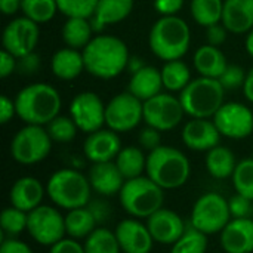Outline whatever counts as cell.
Instances as JSON below:
<instances>
[{"label": "cell", "instance_id": "cell-1", "mask_svg": "<svg viewBox=\"0 0 253 253\" xmlns=\"http://www.w3.org/2000/svg\"><path fill=\"white\" fill-rule=\"evenodd\" d=\"M84 70L98 79L110 80L127 68L129 50L123 40L114 36H96L83 49Z\"/></svg>", "mask_w": 253, "mask_h": 253}, {"label": "cell", "instance_id": "cell-2", "mask_svg": "<svg viewBox=\"0 0 253 253\" xmlns=\"http://www.w3.org/2000/svg\"><path fill=\"white\" fill-rule=\"evenodd\" d=\"M16 116L27 125L43 126L50 123L61 110V96L46 83H34L21 89L15 98Z\"/></svg>", "mask_w": 253, "mask_h": 253}, {"label": "cell", "instance_id": "cell-3", "mask_svg": "<svg viewBox=\"0 0 253 253\" xmlns=\"http://www.w3.org/2000/svg\"><path fill=\"white\" fill-rule=\"evenodd\" d=\"M191 42V33L188 24L176 16H162L150 31L148 43L151 52L163 61L181 59Z\"/></svg>", "mask_w": 253, "mask_h": 253}, {"label": "cell", "instance_id": "cell-4", "mask_svg": "<svg viewBox=\"0 0 253 253\" xmlns=\"http://www.w3.org/2000/svg\"><path fill=\"white\" fill-rule=\"evenodd\" d=\"M147 176L163 190L182 187L191 172L187 156L173 147H159L147 157Z\"/></svg>", "mask_w": 253, "mask_h": 253}, {"label": "cell", "instance_id": "cell-5", "mask_svg": "<svg viewBox=\"0 0 253 253\" xmlns=\"http://www.w3.org/2000/svg\"><path fill=\"white\" fill-rule=\"evenodd\" d=\"M224 95L225 89L218 79L200 76L187 84L179 95V101L185 114L193 119H209L225 104Z\"/></svg>", "mask_w": 253, "mask_h": 253}, {"label": "cell", "instance_id": "cell-6", "mask_svg": "<svg viewBox=\"0 0 253 253\" xmlns=\"http://www.w3.org/2000/svg\"><path fill=\"white\" fill-rule=\"evenodd\" d=\"M165 190L148 176L126 179L120 190L122 208L135 218H150L165 203Z\"/></svg>", "mask_w": 253, "mask_h": 253}, {"label": "cell", "instance_id": "cell-7", "mask_svg": "<svg viewBox=\"0 0 253 253\" xmlns=\"http://www.w3.org/2000/svg\"><path fill=\"white\" fill-rule=\"evenodd\" d=\"M90 182L83 173L74 169L56 170L47 182L50 200L67 211L84 208L90 199Z\"/></svg>", "mask_w": 253, "mask_h": 253}, {"label": "cell", "instance_id": "cell-8", "mask_svg": "<svg viewBox=\"0 0 253 253\" xmlns=\"http://www.w3.org/2000/svg\"><path fill=\"white\" fill-rule=\"evenodd\" d=\"M52 148V139L46 129L37 125H27L12 139L10 154L19 165H36L44 160Z\"/></svg>", "mask_w": 253, "mask_h": 253}, {"label": "cell", "instance_id": "cell-9", "mask_svg": "<svg viewBox=\"0 0 253 253\" xmlns=\"http://www.w3.org/2000/svg\"><path fill=\"white\" fill-rule=\"evenodd\" d=\"M230 218L228 202L216 193L203 194L194 203L191 212V224L206 236L221 233L228 225Z\"/></svg>", "mask_w": 253, "mask_h": 253}, {"label": "cell", "instance_id": "cell-10", "mask_svg": "<svg viewBox=\"0 0 253 253\" xmlns=\"http://www.w3.org/2000/svg\"><path fill=\"white\" fill-rule=\"evenodd\" d=\"M144 119V102L130 92L116 95L105 105V125L120 133L135 129Z\"/></svg>", "mask_w": 253, "mask_h": 253}, {"label": "cell", "instance_id": "cell-11", "mask_svg": "<svg viewBox=\"0 0 253 253\" xmlns=\"http://www.w3.org/2000/svg\"><path fill=\"white\" fill-rule=\"evenodd\" d=\"M27 231L42 246H53L64 239L65 218L58 209L50 206H39L28 212Z\"/></svg>", "mask_w": 253, "mask_h": 253}, {"label": "cell", "instance_id": "cell-12", "mask_svg": "<svg viewBox=\"0 0 253 253\" xmlns=\"http://www.w3.org/2000/svg\"><path fill=\"white\" fill-rule=\"evenodd\" d=\"M185 111L179 98L169 93H159L144 102V122L157 130L175 129Z\"/></svg>", "mask_w": 253, "mask_h": 253}, {"label": "cell", "instance_id": "cell-13", "mask_svg": "<svg viewBox=\"0 0 253 253\" xmlns=\"http://www.w3.org/2000/svg\"><path fill=\"white\" fill-rule=\"evenodd\" d=\"M213 123L221 135L231 139H243L253 132V113L240 102H225L213 116Z\"/></svg>", "mask_w": 253, "mask_h": 253}, {"label": "cell", "instance_id": "cell-14", "mask_svg": "<svg viewBox=\"0 0 253 253\" xmlns=\"http://www.w3.org/2000/svg\"><path fill=\"white\" fill-rule=\"evenodd\" d=\"M39 24L28 19L27 16L15 18L3 30V49L15 58L28 55L34 52V47L39 42Z\"/></svg>", "mask_w": 253, "mask_h": 253}, {"label": "cell", "instance_id": "cell-15", "mask_svg": "<svg viewBox=\"0 0 253 253\" xmlns=\"http://www.w3.org/2000/svg\"><path fill=\"white\" fill-rule=\"evenodd\" d=\"M70 114L79 130L84 133H93L105 125V105L93 92L76 95L70 105Z\"/></svg>", "mask_w": 253, "mask_h": 253}, {"label": "cell", "instance_id": "cell-16", "mask_svg": "<svg viewBox=\"0 0 253 253\" xmlns=\"http://www.w3.org/2000/svg\"><path fill=\"white\" fill-rule=\"evenodd\" d=\"M185 224L182 218L169 209H160L147 218V228L154 239V242L162 245H173L185 231Z\"/></svg>", "mask_w": 253, "mask_h": 253}, {"label": "cell", "instance_id": "cell-17", "mask_svg": "<svg viewBox=\"0 0 253 253\" xmlns=\"http://www.w3.org/2000/svg\"><path fill=\"white\" fill-rule=\"evenodd\" d=\"M114 233L123 253H150L153 249L154 239L147 225L136 219H123Z\"/></svg>", "mask_w": 253, "mask_h": 253}, {"label": "cell", "instance_id": "cell-18", "mask_svg": "<svg viewBox=\"0 0 253 253\" xmlns=\"http://www.w3.org/2000/svg\"><path fill=\"white\" fill-rule=\"evenodd\" d=\"M83 151L92 163L111 162L122 151V141L117 132L111 129H99L93 133H89L84 141Z\"/></svg>", "mask_w": 253, "mask_h": 253}, {"label": "cell", "instance_id": "cell-19", "mask_svg": "<svg viewBox=\"0 0 253 253\" xmlns=\"http://www.w3.org/2000/svg\"><path fill=\"white\" fill-rule=\"evenodd\" d=\"M221 132L209 119H193L182 129V141L193 151H209L218 147Z\"/></svg>", "mask_w": 253, "mask_h": 253}, {"label": "cell", "instance_id": "cell-20", "mask_svg": "<svg viewBox=\"0 0 253 253\" xmlns=\"http://www.w3.org/2000/svg\"><path fill=\"white\" fill-rule=\"evenodd\" d=\"M221 248L227 253L253 252V219H233L221 231Z\"/></svg>", "mask_w": 253, "mask_h": 253}, {"label": "cell", "instance_id": "cell-21", "mask_svg": "<svg viewBox=\"0 0 253 253\" xmlns=\"http://www.w3.org/2000/svg\"><path fill=\"white\" fill-rule=\"evenodd\" d=\"M89 182L92 190L102 196H114L125 185V176L119 170L116 162L93 163L89 170Z\"/></svg>", "mask_w": 253, "mask_h": 253}, {"label": "cell", "instance_id": "cell-22", "mask_svg": "<svg viewBox=\"0 0 253 253\" xmlns=\"http://www.w3.org/2000/svg\"><path fill=\"white\" fill-rule=\"evenodd\" d=\"M222 25L234 34L249 33L253 28V0H225Z\"/></svg>", "mask_w": 253, "mask_h": 253}, {"label": "cell", "instance_id": "cell-23", "mask_svg": "<svg viewBox=\"0 0 253 253\" xmlns=\"http://www.w3.org/2000/svg\"><path fill=\"white\" fill-rule=\"evenodd\" d=\"M43 185L39 179L31 176L19 178L10 188L9 200L13 208L21 209L24 212H31L40 206L43 199Z\"/></svg>", "mask_w": 253, "mask_h": 253}, {"label": "cell", "instance_id": "cell-24", "mask_svg": "<svg viewBox=\"0 0 253 253\" xmlns=\"http://www.w3.org/2000/svg\"><path fill=\"white\" fill-rule=\"evenodd\" d=\"M133 9V0H99L90 18L95 33H101L105 27L122 22Z\"/></svg>", "mask_w": 253, "mask_h": 253}, {"label": "cell", "instance_id": "cell-25", "mask_svg": "<svg viewBox=\"0 0 253 253\" xmlns=\"http://www.w3.org/2000/svg\"><path fill=\"white\" fill-rule=\"evenodd\" d=\"M162 87H163L162 71H159L156 67L145 65L144 68L132 74L127 86V92H130L133 96L145 102L154 98L156 95L162 93L160 92Z\"/></svg>", "mask_w": 253, "mask_h": 253}, {"label": "cell", "instance_id": "cell-26", "mask_svg": "<svg viewBox=\"0 0 253 253\" xmlns=\"http://www.w3.org/2000/svg\"><path fill=\"white\" fill-rule=\"evenodd\" d=\"M227 67V58L216 46L206 44L199 47L194 53V68L202 77L219 79Z\"/></svg>", "mask_w": 253, "mask_h": 253}, {"label": "cell", "instance_id": "cell-27", "mask_svg": "<svg viewBox=\"0 0 253 253\" xmlns=\"http://www.w3.org/2000/svg\"><path fill=\"white\" fill-rule=\"evenodd\" d=\"M52 73L55 77L61 80H73L82 74L84 70V61L83 53H80L77 49L64 47L53 53L50 61Z\"/></svg>", "mask_w": 253, "mask_h": 253}, {"label": "cell", "instance_id": "cell-28", "mask_svg": "<svg viewBox=\"0 0 253 253\" xmlns=\"http://www.w3.org/2000/svg\"><path fill=\"white\" fill-rule=\"evenodd\" d=\"M92 24L87 18H68L62 27V40L71 49H84L93 34Z\"/></svg>", "mask_w": 253, "mask_h": 253}, {"label": "cell", "instance_id": "cell-29", "mask_svg": "<svg viewBox=\"0 0 253 253\" xmlns=\"http://www.w3.org/2000/svg\"><path fill=\"white\" fill-rule=\"evenodd\" d=\"M96 218L89 208H79L65 216V230L71 239H86L96 230Z\"/></svg>", "mask_w": 253, "mask_h": 253}, {"label": "cell", "instance_id": "cell-30", "mask_svg": "<svg viewBox=\"0 0 253 253\" xmlns=\"http://www.w3.org/2000/svg\"><path fill=\"white\" fill-rule=\"evenodd\" d=\"M236 157L231 150L225 147H215L208 151L206 156V169L216 179H225L233 176L236 170Z\"/></svg>", "mask_w": 253, "mask_h": 253}, {"label": "cell", "instance_id": "cell-31", "mask_svg": "<svg viewBox=\"0 0 253 253\" xmlns=\"http://www.w3.org/2000/svg\"><path fill=\"white\" fill-rule=\"evenodd\" d=\"M116 165L125 179H133L142 176V172L147 169V157L144 156L141 148L126 147L122 148V151L116 157Z\"/></svg>", "mask_w": 253, "mask_h": 253}, {"label": "cell", "instance_id": "cell-32", "mask_svg": "<svg viewBox=\"0 0 253 253\" xmlns=\"http://www.w3.org/2000/svg\"><path fill=\"white\" fill-rule=\"evenodd\" d=\"M162 79H163V86L168 90L182 92L187 87V84L191 82L190 68L181 59L168 61L162 68Z\"/></svg>", "mask_w": 253, "mask_h": 253}, {"label": "cell", "instance_id": "cell-33", "mask_svg": "<svg viewBox=\"0 0 253 253\" xmlns=\"http://www.w3.org/2000/svg\"><path fill=\"white\" fill-rule=\"evenodd\" d=\"M222 0H191V15L199 25L211 27L222 21Z\"/></svg>", "mask_w": 253, "mask_h": 253}, {"label": "cell", "instance_id": "cell-34", "mask_svg": "<svg viewBox=\"0 0 253 253\" xmlns=\"http://www.w3.org/2000/svg\"><path fill=\"white\" fill-rule=\"evenodd\" d=\"M84 253H120V245L116 233L107 228H96L83 245Z\"/></svg>", "mask_w": 253, "mask_h": 253}, {"label": "cell", "instance_id": "cell-35", "mask_svg": "<svg viewBox=\"0 0 253 253\" xmlns=\"http://www.w3.org/2000/svg\"><path fill=\"white\" fill-rule=\"evenodd\" d=\"M208 237L205 233L199 231L193 224L185 227L184 234L176 243L172 245L170 253H206Z\"/></svg>", "mask_w": 253, "mask_h": 253}, {"label": "cell", "instance_id": "cell-36", "mask_svg": "<svg viewBox=\"0 0 253 253\" xmlns=\"http://www.w3.org/2000/svg\"><path fill=\"white\" fill-rule=\"evenodd\" d=\"M21 10L28 19L36 24H43L55 16L58 4L56 0H22Z\"/></svg>", "mask_w": 253, "mask_h": 253}, {"label": "cell", "instance_id": "cell-37", "mask_svg": "<svg viewBox=\"0 0 253 253\" xmlns=\"http://www.w3.org/2000/svg\"><path fill=\"white\" fill-rule=\"evenodd\" d=\"M231 178L236 191L253 200V159H243L239 162Z\"/></svg>", "mask_w": 253, "mask_h": 253}, {"label": "cell", "instance_id": "cell-38", "mask_svg": "<svg viewBox=\"0 0 253 253\" xmlns=\"http://www.w3.org/2000/svg\"><path fill=\"white\" fill-rule=\"evenodd\" d=\"M77 129L79 127L76 126L74 120L65 116H56L50 123H47V127H46L50 139L55 142H61V144H67L73 141L76 138Z\"/></svg>", "mask_w": 253, "mask_h": 253}, {"label": "cell", "instance_id": "cell-39", "mask_svg": "<svg viewBox=\"0 0 253 253\" xmlns=\"http://www.w3.org/2000/svg\"><path fill=\"white\" fill-rule=\"evenodd\" d=\"M28 213L16 209V208H6L0 215V227L9 236H18L24 230H27Z\"/></svg>", "mask_w": 253, "mask_h": 253}, {"label": "cell", "instance_id": "cell-40", "mask_svg": "<svg viewBox=\"0 0 253 253\" xmlns=\"http://www.w3.org/2000/svg\"><path fill=\"white\" fill-rule=\"evenodd\" d=\"M99 0H56L58 10L67 18H92Z\"/></svg>", "mask_w": 253, "mask_h": 253}, {"label": "cell", "instance_id": "cell-41", "mask_svg": "<svg viewBox=\"0 0 253 253\" xmlns=\"http://www.w3.org/2000/svg\"><path fill=\"white\" fill-rule=\"evenodd\" d=\"M218 80L221 82V84L224 86L225 90L243 87V84L246 82V73L240 65H228L227 70L221 74V77Z\"/></svg>", "mask_w": 253, "mask_h": 253}, {"label": "cell", "instance_id": "cell-42", "mask_svg": "<svg viewBox=\"0 0 253 253\" xmlns=\"http://www.w3.org/2000/svg\"><path fill=\"white\" fill-rule=\"evenodd\" d=\"M228 208L234 219H245V218H251L253 215V200L239 193L228 200Z\"/></svg>", "mask_w": 253, "mask_h": 253}, {"label": "cell", "instance_id": "cell-43", "mask_svg": "<svg viewBox=\"0 0 253 253\" xmlns=\"http://www.w3.org/2000/svg\"><path fill=\"white\" fill-rule=\"evenodd\" d=\"M40 68V56L34 52L16 58V73L21 76H33Z\"/></svg>", "mask_w": 253, "mask_h": 253}, {"label": "cell", "instance_id": "cell-44", "mask_svg": "<svg viewBox=\"0 0 253 253\" xmlns=\"http://www.w3.org/2000/svg\"><path fill=\"white\" fill-rule=\"evenodd\" d=\"M138 141H139V145L144 148V150H148V151H154L156 148L162 147V136H160V130L151 127V126H147L145 129H142L139 132V136H138Z\"/></svg>", "mask_w": 253, "mask_h": 253}, {"label": "cell", "instance_id": "cell-45", "mask_svg": "<svg viewBox=\"0 0 253 253\" xmlns=\"http://www.w3.org/2000/svg\"><path fill=\"white\" fill-rule=\"evenodd\" d=\"M49 253H84V248L74 239H62L50 246Z\"/></svg>", "mask_w": 253, "mask_h": 253}, {"label": "cell", "instance_id": "cell-46", "mask_svg": "<svg viewBox=\"0 0 253 253\" xmlns=\"http://www.w3.org/2000/svg\"><path fill=\"white\" fill-rule=\"evenodd\" d=\"M184 4V0H154V7L159 13L163 16L175 15L178 10H181Z\"/></svg>", "mask_w": 253, "mask_h": 253}, {"label": "cell", "instance_id": "cell-47", "mask_svg": "<svg viewBox=\"0 0 253 253\" xmlns=\"http://www.w3.org/2000/svg\"><path fill=\"white\" fill-rule=\"evenodd\" d=\"M227 28L224 25H219V24H215V25H211L208 27V43L212 44V46H221L225 40H227Z\"/></svg>", "mask_w": 253, "mask_h": 253}, {"label": "cell", "instance_id": "cell-48", "mask_svg": "<svg viewBox=\"0 0 253 253\" xmlns=\"http://www.w3.org/2000/svg\"><path fill=\"white\" fill-rule=\"evenodd\" d=\"M15 71H16V58L3 49L0 52V77L6 79Z\"/></svg>", "mask_w": 253, "mask_h": 253}, {"label": "cell", "instance_id": "cell-49", "mask_svg": "<svg viewBox=\"0 0 253 253\" xmlns=\"http://www.w3.org/2000/svg\"><path fill=\"white\" fill-rule=\"evenodd\" d=\"M15 114H16L15 101H12L6 95H1L0 96V123L1 125H6L7 122L12 120V117Z\"/></svg>", "mask_w": 253, "mask_h": 253}, {"label": "cell", "instance_id": "cell-50", "mask_svg": "<svg viewBox=\"0 0 253 253\" xmlns=\"http://www.w3.org/2000/svg\"><path fill=\"white\" fill-rule=\"evenodd\" d=\"M0 253H33L28 245L15 240V239H9L4 240L0 246Z\"/></svg>", "mask_w": 253, "mask_h": 253}, {"label": "cell", "instance_id": "cell-51", "mask_svg": "<svg viewBox=\"0 0 253 253\" xmlns=\"http://www.w3.org/2000/svg\"><path fill=\"white\" fill-rule=\"evenodd\" d=\"M22 0H0V9L4 15H15L21 9Z\"/></svg>", "mask_w": 253, "mask_h": 253}, {"label": "cell", "instance_id": "cell-52", "mask_svg": "<svg viewBox=\"0 0 253 253\" xmlns=\"http://www.w3.org/2000/svg\"><path fill=\"white\" fill-rule=\"evenodd\" d=\"M87 208L92 211V213L95 215V218H96L98 222L104 221V218H105L107 213H108V206H107L105 203H102V202H93V203H90Z\"/></svg>", "mask_w": 253, "mask_h": 253}, {"label": "cell", "instance_id": "cell-53", "mask_svg": "<svg viewBox=\"0 0 253 253\" xmlns=\"http://www.w3.org/2000/svg\"><path fill=\"white\" fill-rule=\"evenodd\" d=\"M243 93H245L248 101L253 102V67L251 68V71L246 74V82L243 84Z\"/></svg>", "mask_w": 253, "mask_h": 253}, {"label": "cell", "instance_id": "cell-54", "mask_svg": "<svg viewBox=\"0 0 253 253\" xmlns=\"http://www.w3.org/2000/svg\"><path fill=\"white\" fill-rule=\"evenodd\" d=\"M145 67V64L141 61V58H138V56H130L129 58V62H127V70H129V73H136V71H139L141 68H144Z\"/></svg>", "mask_w": 253, "mask_h": 253}, {"label": "cell", "instance_id": "cell-55", "mask_svg": "<svg viewBox=\"0 0 253 253\" xmlns=\"http://www.w3.org/2000/svg\"><path fill=\"white\" fill-rule=\"evenodd\" d=\"M246 50L251 56H253V28L249 31V36L246 39Z\"/></svg>", "mask_w": 253, "mask_h": 253}]
</instances>
